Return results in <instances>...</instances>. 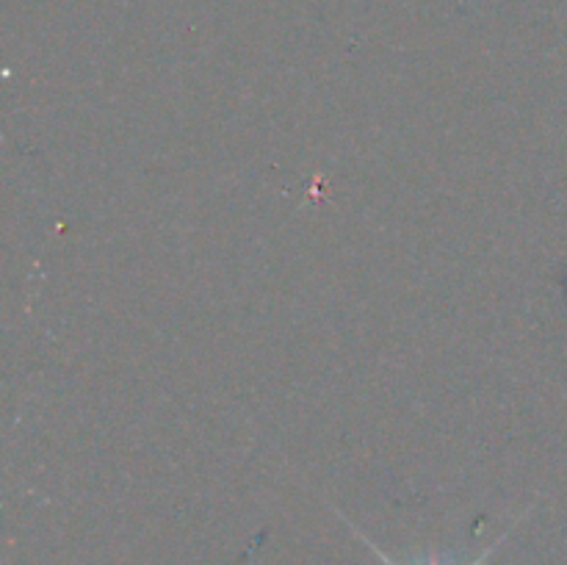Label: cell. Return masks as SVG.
<instances>
[{"instance_id": "cell-1", "label": "cell", "mask_w": 567, "mask_h": 565, "mask_svg": "<svg viewBox=\"0 0 567 565\" xmlns=\"http://www.w3.org/2000/svg\"><path fill=\"white\" fill-rule=\"evenodd\" d=\"M352 529H355V527H352ZM355 532H357V529H355ZM357 538H360V541L366 543L368 549H371V552H374V557H377V560H379V563H382V565H399V563H396V560H393V557H388V554L382 552V549H379L377 543H371V541H368V538H366V535H363V532H357ZM504 538H507V535H501V538H498V541L493 543V546H490V549H487V552L479 554V557H476V560H473V563H468V565H485L487 560H490V557H493V554H496L498 546H501V543H504ZM426 565H440V560H435V557H432V560H429V563H426Z\"/></svg>"}]
</instances>
